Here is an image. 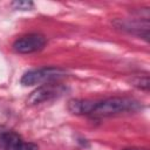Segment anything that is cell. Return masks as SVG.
I'll list each match as a JSON object with an SVG mask.
<instances>
[{
  "label": "cell",
  "instance_id": "6da1fadb",
  "mask_svg": "<svg viewBox=\"0 0 150 150\" xmlns=\"http://www.w3.org/2000/svg\"><path fill=\"white\" fill-rule=\"evenodd\" d=\"M138 108V102L129 97H109L103 101L94 102L89 115L95 117H105L125 111H132Z\"/></svg>",
  "mask_w": 150,
  "mask_h": 150
},
{
  "label": "cell",
  "instance_id": "7a4b0ae2",
  "mask_svg": "<svg viewBox=\"0 0 150 150\" xmlns=\"http://www.w3.org/2000/svg\"><path fill=\"white\" fill-rule=\"evenodd\" d=\"M66 76V70L56 67H45L39 69H33L25 73L20 80L23 86H34L45 82H50Z\"/></svg>",
  "mask_w": 150,
  "mask_h": 150
},
{
  "label": "cell",
  "instance_id": "3957f363",
  "mask_svg": "<svg viewBox=\"0 0 150 150\" xmlns=\"http://www.w3.org/2000/svg\"><path fill=\"white\" fill-rule=\"evenodd\" d=\"M0 150H38V148L33 143L25 142L14 130L0 125Z\"/></svg>",
  "mask_w": 150,
  "mask_h": 150
},
{
  "label": "cell",
  "instance_id": "277c9868",
  "mask_svg": "<svg viewBox=\"0 0 150 150\" xmlns=\"http://www.w3.org/2000/svg\"><path fill=\"white\" fill-rule=\"evenodd\" d=\"M46 42L47 40L42 34L30 33L15 40V42L13 43V49L20 54H29L42 49Z\"/></svg>",
  "mask_w": 150,
  "mask_h": 150
},
{
  "label": "cell",
  "instance_id": "5b68a950",
  "mask_svg": "<svg viewBox=\"0 0 150 150\" xmlns=\"http://www.w3.org/2000/svg\"><path fill=\"white\" fill-rule=\"evenodd\" d=\"M64 91V88L61 84H45L35 89L29 97L27 98V103L29 105H35L43 103L46 101H50L57 96H61Z\"/></svg>",
  "mask_w": 150,
  "mask_h": 150
},
{
  "label": "cell",
  "instance_id": "8992f818",
  "mask_svg": "<svg viewBox=\"0 0 150 150\" xmlns=\"http://www.w3.org/2000/svg\"><path fill=\"white\" fill-rule=\"evenodd\" d=\"M116 27L123 30H127L131 34L142 36L148 39L149 38V22L141 21V20H118L115 22Z\"/></svg>",
  "mask_w": 150,
  "mask_h": 150
},
{
  "label": "cell",
  "instance_id": "52a82bcc",
  "mask_svg": "<svg viewBox=\"0 0 150 150\" xmlns=\"http://www.w3.org/2000/svg\"><path fill=\"white\" fill-rule=\"evenodd\" d=\"M95 101L89 100H70L68 102V110L75 115H89Z\"/></svg>",
  "mask_w": 150,
  "mask_h": 150
},
{
  "label": "cell",
  "instance_id": "ba28073f",
  "mask_svg": "<svg viewBox=\"0 0 150 150\" xmlns=\"http://www.w3.org/2000/svg\"><path fill=\"white\" fill-rule=\"evenodd\" d=\"M131 83H132V86H135V87H137V88L148 90V89H149V84H150V82H149V76H148V75L135 76V77H132Z\"/></svg>",
  "mask_w": 150,
  "mask_h": 150
},
{
  "label": "cell",
  "instance_id": "9c48e42d",
  "mask_svg": "<svg viewBox=\"0 0 150 150\" xmlns=\"http://www.w3.org/2000/svg\"><path fill=\"white\" fill-rule=\"evenodd\" d=\"M12 6L15 9H20V11H27L33 7V2L32 1H26V0H19V1H13Z\"/></svg>",
  "mask_w": 150,
  "mask_h": 150
},
{
  "label": "cell",
  "instance_id": "30bf717a",
  "mask_svg": "<svg viewBox=\"0 0 150 150\" xmlns=\"http://www.w3.org/2000/svg\"><path fill=\"white\" fill-rule=\"evenodd\" d=\"M123 150H146V149H139V148H128V149H123Z\"/></svg>",
  "mask_w": 150,
  "mask_h": 150
}]
</instances>
